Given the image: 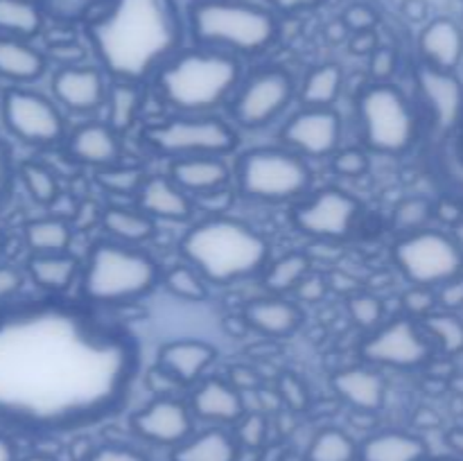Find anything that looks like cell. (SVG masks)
<instances>
[{"mask_svg": "<svg viewBox=\"0 0 463 461\" xmlns=\"http://www.w3.org/2000/svg\"><path fill=\"white\" fill-rule=\"evenodd\" d=\"M138 346L66 301L0 306V423L59 432L113 414L129 396Z\"/></svg>", "mask_w": 463, "mask_h": 461, "instance_id": "cell-1", "label": "cell"}, {"mask_svg": "<svg viewBox=\"0 0 463 461\" xmlns=\"http://www.w3.org/2000/svg\"><path fill=\"white\" fill-rule=\"evenodd\" d=\"M86 32L109 75L136 84L156 75L184 43L176 0H107Z\"/></svg>", "mask_w": 463, "mask_h": 461, "instance_id": "cell-2", "label": "cell"}, {"mask_svg": "<svg viewBox=\"0 0 463 461\" xmlns=\"http://www.w3.org/2000/svg\"><path fill=\"white\" fill-rule=\"evenodd\" d=\"M242 84V66L238 57L224 50L197 48L179 50L156 72V86L163 102L179 113L203 116L222 107Z\"/></svg>", "mask_w": 463, "mask_h": 461, "instance_id": "cell-3", "label": "cell"}, {"mask_svg": "<svg viewBox=\"0 0 463 461\" xmlns=\"http://www.w3.org/2000/svg\"><path fill=\"white\" fill-rule=\"evenodd\" d=\"M181 253L208 283L226 285L265 269L269 244L258 230L231 217H208L190 226Z\"/></svg>", "mask_w": 463, "mask_h": 461, "instance_id": "cell-4", "label": "cell"}, {"mask_svg": "<svg viewBox=\"0 0 463 461\" xmlns=\"http://www.w3.org/2000/svg\"><path fill=\"white\" fill-rule=\"evenodd\" d=\"M188 27L197 45L231 54H258L279 36L274 14L247 0H194Z\"/></svg>", "mask_w": 463, "mask_h": 461, "instance_id": "cell-5", "label": "cell"}, {"mask_svg": "<svg viewBox=\"0 0 463 461\" xmlns=\"http://www.w3.org/2000/svg\"><path fill=\"white\" fill-rule=\"evenodd\" d=\"M158 265L140 249L122 242H98L81 269V298L93 306H120L156 287Z\"/></svg>", "mask_w": 463, "mask_h": 461, "instance_id": "cell-6", "label": "cell"}, {"mask_svg": "<svg viewBox=\"0 0 463 461\" xmlns=\"http://www.w3.org/2000/svg\"><path fill=\"white\" fill-rule=\"evenodd\" d=\"M362 138L380 154H402L416 140V113L401 89L384 81L371 84L357 99Z\"/></svg>", "mask_w": 463, "mask_h": 461, "instance_id": "cell-7", "label": "cell"}, {"mask_svg": "<svg viewBox=\"0 0 463 461\" xmlns=\"http://www.w3.org/2000/svg\"><path fill=\"white\" fill-rule=\"evenodd\" d=\"M238 185L247 197L258 202H289L307 193L312 170L289 149H251L238 161Z\"/></svg>", "mask_w": 463, "mask_h": 461, "instance_id": "cell-8", "label": "cell"}, {"mask_svg": "<svg viewBox=\"0 0 463 461\" xmlns=\"http://www.w3.org/2000/svg\"><path fill=\"white\" fill-rule=\"evenodd\" d=\"M143 136L149 147L172 158H222L238 147V134L233 127L211 113H203V116L181 113L163 122H154L145 129Z\"/></svg>", "mask_w": 463, "mask_h": 461, "instance_id": "cell-9", "label": "cell"}, {"mask_svg": "<svg viewBox=\"0 0 463 461\" xmlns=\"http://www.w3.org/2000/svg\"><path fill=\"white\" fill-rule=\"evenodd\" d=\"M393 260L410 283L420 287L446 285L461 276L459 244L441 230L423 229L407 233L393 244Z\"/></svg>", "mask_w": 463, "mask_h": 461, "instance_id": "cell-10", "label": "cell"}, {"mask_svg": "<svg viewBox=\"0 0 463 461\" xmlns=\"http://www.w3.org/2000/svg\"><path fill=\"white\" fill-rule=\"evenodd\" d=\"M0 116L9 134L32 147H50L66 138V118L57 104L36 90L21 86L5 90Z\"/></svg>", "mask_w": 463, "mask_h": 461, "instance_id": "cell-11", "label": "cell"}, {"mask_svg": "<svg viewBox=\"0 0 463 461\" xmlns=\"http://www.w3.org/2000/svg\"><path fill=\"white\" fill-rule=\"evenodd\" d=\"M294 80L279 66L262 68L249 75L235 90L231 116L244 129H262L271 125L294 99Z\"/></svg>", "mask_w": 463, "mask_h": 461, "instance_id": "cell-12", "label": "cell"}, {"mask_svg": "<svg viewBox=\"0 0 463 461\" xmlns=\"http://www.w3.org/2000/svg\"><path fill=\"white\" fill-rule=\"evenodd\" d=\"M432 339L423 325L407 316L393 319L375 328V333L362 343V355L369 362L392 369H419L432 357Z\"/></svg>", "mask_w": 463, "mask_h": 461, "instance_id": "cell-13", "label": "cell"}, {"mask_svg": "<svg viewBox=\"0 0 463 461\" xmlns=\"http://www.w3.org/2000/svg\"><path fill=\"white\" fill-rule=\"evenodd\" d=\"M360 203L355 197L337 188H326L297 206L294 224L306 235L321 240H342L355 226Z\"/></svg>", "mask_w": 463, "mask_h": 461, "instance_id": "cell-14", "label": "cell"}, {"mask_svg": "<svg viewBox=\"0 0 463 461\" xmlns=\"http://www.w3.org/2000/svg\"><path fill=\"white\" fill-rule=\"evenodd\" d=\"M131 429L143 441L175 450L194 434V414L176 398H156L131 416Z\"/></svg>", "mask_w": 463, "mask_h": 461, "instance_id": "cell-15", "label": "cell"}, {"mask_svg": "<svg viewBox=\"0 0 463 461\" xmlns=\"http://www.w3.org/2000/svg\"><path fill=\"white\" fill-rule=\"evenodd\" d=\"M285 145L303 156H330L342 138V118L333 107H303L283 127Z\"/></svg>", "mask_w": 463, "mask_h": 461, "instance_id": "cell-16", "label": "cell"}, {"mask_svg": "<svg viewBox=\"0 0 463 461\" xmlns=\"http://www.w3.org/2000/svg\"><path fill=\"white\" fill-rule=\"evenodd\" d=\"M416 86L439 131H452L463 122V86L455 72L420 63Z\"/></svg>", "mask_w": 463, "mask_h": 461, "instance_id": "cell-17", "label": "cell"}, {"mask_svg": "<svg viewBox=\"0 0 463 461\" xmlns=\"http://www.w3.org/2000/svg\"><path fill=\"white\" fill-rule=\"evenodd\" d=\"M52 93L72 113H93L107 104L109 86L102 71L93 66H61L52 75Z\"/></svg>", "mask_w": 463, "mask_h": 461, "instance_id": "cell-18", "label": "cell"}, {"mask_svg": "<svg viewBox=\"0 0 463 461\" xmlns=\"http://www.w3.org/2000/svg\"><path fill=\"white\" fill-rule=\"evenodd\" d=\"M66 149L75 161L102 167L118 165L122 154L120 134L109 122H84L66 138Z\"/></svg>", "mask_w": 463, "mask_h": 461, "instance_id": "cell-19", "label": "cell"}, {"mask_svg": "<svg viewBox=\"0 0 463 461\" xmlns=\"http://www.w3.org/2000/svg\"><path fill=\"white\" fill-rule=\"evenodd\" d=\"M217 351L202 339H175L158 348V366L167 378L193 384L203 378L215 362Z\"/></svg>", "mask_w": 463, "mask_h": 461, "instance_id": "cell-20", "label": "cell"}, {"mask_svg": "<svg viewBox=\"0 0 463 461\" xmlns=\"http://www.w3.org/2000/svg\"><path fill=\"white\" fill-rule=\"evenodd\" d=\"M190 409L206 423L235 425L244 416V400L233 384L220 378H206L199 380L193 391Z\"/></svg>", "mask_w": 463, "mask_h": 461, "instance_id": "cell-21", "label": "cell"}, {"mask_svg": "<svg viewBox=\"0 0 463 461\" xmlns=\"http://www.w3.org/2000/svg\"><path fill=\"white\" fill-rule=\"evenodd\" d=\"M170 179L181 190L193 194H215L229 185L231 170L220 156L175 158L170 165Z\"/></svg>", "mask_w": 463, "mask_h": 461, "instance_id": "cell-22", "label": "cell"}, {"mask_svg": "<svg viewBox=\"0 0 463 461\" xmlns=\"http://www.w3.org/2000/svg\"><path fill=\"white\" fill-rule=\"evenodd\" d=\"M419 52L428 66L455 72L463 59V30L459 23L452 18H434L428 23L419 36Z\"/></svg>", "mask_w": 463, "mask_h": 461, "instance_id": "cell-23", "label": "cell"}, {"mask_svg": "<svg viewBox=\"0 0 463 461\" xmlns=\"http://www.w3.org/2000/svg\"><path fill=\"white\" fill-rule=\"evenodd\" d=\"M140 211L154 220L185 221L193 217L194 203L185 190H181L170 176H149L138 190Z\"/></svg>", "mask_w": 463, "mask_h": 461, "instance_id": "cell-24", "label": "cell"}, {"mask_svg": "<svg viewBox=\"0 0 463 461\" xmlns=\"http://www.w3.org/2000/svg\"><path fill=\"white\" fill-rule=\"evenodd\" d=\"M333 389L339 398L360 411H375L384 405L387 384L383 375L364 366H351L333 375Z\"/></svg>", "mask_w": 463, "mask_h": 461, "instance_id": "cell-25", "label": "cell"}, {"mask_svg": "<svg viewBox=\"0 0 463 461\" xmlns=\"http://www.w3.org/2000/svg\"><path fill=\"white\" fill-rule=\"evenodd\" d=\"M430 447L419 434L384 429L362 441L357 461H428Z\"/></svg>", "mask_w": 463, "mask_h": 461, "instance_id": "cell-26", "label": "cell"}, {"mask_svg": "<svg viewBox=\"0 0 463 461\" xmlns=\"http://www.w3.org/2000/svg\"><path fill=\"white\" fill-rule=\"evenodd\" d=\"M244 321L249 328L267 334V337H288L301 325L303 315L297 303L280 296L258 298L244 310Z\"/></svg>", "mask_w": 463, "mask_h": 461, "instance_id": "cell-27", "label": "cell"}, {"mask_svg": "<svg viewBox=\"0 0 463 461\" xmlns=\"http://www.w3.org/2000/svg\"><path fill=\"white\" fill-rule=\"evenodd\" d=\"M48 59L25 39L0 34V77L14 84H30L43 77Z\"/></svg>", "mask_w": 463, "mask_h": 461, "instance_id": "cell-28", "label": "cell"}, {"mask_svg": "<svg viewBox=\"0 0 463 461\" xmlns=\"http://www.w3.org/2000/svg\"><path fill=\"white\" fill-rule=\"evenodd\" d=\"M240 443L233 432L222 425L193 434L172 450V461H238Z\"/></svg>", "mask_w": 463, "mask_h": 461, "instance_id": "cell-29", "label": "cell"}, {"mask_svg": "<svg viewBox=\"0 0 463 461\" xmlns=\"http://www.w3.org/2000/svg\"><path fill=\"white\" fill-rule=\"evenodd\" d=\"M30 278L48 292H66L81 276L80 260L71 253H32L27 260Z\"/></svg>", "mask_w": 463, "mask_h": 461, "instance_id": "cell-30", "label": "cell"}, {"mask_svg": "<svg viewBox=\"0 0 463 461\" xmlns=\"http://www.w3.org/2000/svg\"><path fill=\"white\" fill-rule=\"evenodd\" d=\"M102 226L113 240L122 244H140L147 242L149 238L156 230L154 224V217H149L147 212H143L140 208H122V206H111L104 211L102 215Z\"/></svg>", "mask_w": 463, "mask_h": 461, "instance_id": "cell-31", "label": "cell"}, {"mask_svg": "<svg viewBox=\"0 0 463 461\" xmlns=\"http://www.w3.org/2000/svg\"><path fill=\"white\" fill-rule=\"evenodd\" d=\"M344 72L337 63H321L303 80L298 99L303 107H333L342 93Z\"/></svg>", "mask_w": 463, "mask_h": 461, "instance_id": "cell-32", "label": "cell"}, {"mask_svg": "<svg viewBox=\"0 0 463 461\" xmlns=\"http://www.w3.org/2000/svg\"><path fill=\"white\" fill-rule=\"evenodd\" d=\"M43 27V9L36 0H0V34L32 39Z\"/></svg>", "mask_w": 463, "mask_h": 461, "instance_id": "cell-33", "label": "cell"}, {"mask_svg": "<svg viewBox=\"0 0 463 461\" xmlns=\"http://www.w3.org/2000/svg\"><path fill=\"white\" fill-rule=\"evenodd\" d=\"M23 238L32 253H66L71 247V226L59 217H39L27 221Z\"/></svg>", "mask_w": 463, "mask_h": 461, "instance_id": "cell-34", "label": "cell"}, {"mask_svg": "<svg viewBox=\"0 0 463 461\" xmlns=\"http://www.w3.org/2000/svg\"><path fill=\"white\" fill-rule=\"evenodd\" d=\"M107 108L109 125L120 134V131L129 129L138 118L140 108H143V90L138 89L136 81H116L113 86H109Z\"/></svg>", "mask_w": 463, "mask_h": 461, "instance_id": "cell-35", "label": "cell"}, {"mask_svg": "<svg viewBox=\"0 0 463 461\" xmlns=\"http://www.w3.org/2000/svg\"><path fill=\"white\" fill-rule=\"evenodd\" d=\"M360 446L351 434L337 428H326L315 434L306 452L307 461H357Z\"/></svg>", "mask_w": 463, "mask_h": 461, "instance_id": "cell-36", "label": "cell"}, {"mask_svg": "<svg viewBox=\"0 0 463 461\" xmlns=\"http://www.w3.org/2000/svg\"><path fill=\"white\" fill-rule=\"evenodd\" d=\"M423 330L443 353L457 355L463 351V321L452 312H430L420 321Z\"/></svg>", "mask_w": 463, "mask_h": 461, "instance_id": "cell-37", "label": "cell"}, {"mask_svg": "<svg viewBox=\"0 0 463 461\" xmlns=\"http://www.w3.org/2000/svg\"><path fill=\"white\" fill-rule=\"evenodd\" d=\"M307 267H310V260H307L306 253H288V256L279 258V260L267 269L265 287L274 294L289 292V289H294L297 285L303 283V278H306L307 274Z\"/></svg>", "mask_w": 463, "mask_h": 461, "instance_id": "cell-38", "label": "cell"}, {"mask_svg": "<svg viewBox=\"0 0 463 461\" xmlns=\"http://www.w3.org/2000/svg\"><path fill=\"white\" fill-rule=\"evenodd\" d=\"M18 176H21L23 185H25L27 194L34 199L41 206H50L57 202L59 197V181L50 167L41 165V163L27 161L18 167Z\"/></svg>", "mask_w": 463, "mask_h": 461, "instance_id": "cell-39", "label": "cell"}, {"mask_svg": "<svg viewBox=\"0 0 463 461\" xmlns=\"http://www.w3.org/2000/svg\"><path fill=\"white\" fill-rule=\"evenodd\" d=\"M167 292L184 301H203L208 296L206 278L193 265H175L163 276Z\"/></svg>", "mask_w": 463, "mask_h": 461, "instance_id": "cell-40", "label": "cell"}, {"mask_svg": "<svg viewBox=\"0 0 463 461\" xmlns=\"http://www.w3.org/2000/svg\"><path fill=\"white\" fill-rule=\"evenodd\" d=\"M432 217V203L425 197H411L398 203L393 208V229L401 230L402 235L423 230L428 220Z\"/></svg>", "mask_w": 463, "mask_h": 461, "instance_id": "cell-41", "label": "cell"}, {"mask_svg": "<svg viewBox=\"0 0 463 461\" xmlns=\"http://www.w3.org/2000/svg\"><path fill=\"white\" fill-rule=\"evenodd\" d=\"M98 183L113 194H138L145 183V174L138 167L111 165L98 172Z\"/></svg>", "mask_w": 463, "mask_h": 461, "instance_id": "cell-42", "label": "cell"}, {"mask_svg": "<svg viewBox=\"0 0 463 461\" xmlns=\"http://www.w3.org/2000/svg\"><path fill=\"white\" fill-rule=\"evenodd\" d=\"M348 312H351L353 321L362 328H380L384 319L383 301L371 294H357L348 301Z\"/></svg>", "mask_w": 463, "mask_h": 461, "instance_id": "cell-43", "label": "cell"}, {"mask_svg": "<svg viewBox=\"0 0 463 461\" xmlns=\"http://www.w3.org/2000/svg\"><path fill=\"white\" fill-rule=\"evenodd\" d=\"M333 170L337 174L348 176V179H355V176L366 174V170H369V156L362 149L355 147L342 149V152H335Z\"/></svg>", "mask_w": 463, "mask_h": 461, "instance_id": "cell-44", "label": "cell"}, {"mask_svg": "<svg viewBox=\"0 0 463 461\" xmlns=\"http://www.w3.org/2000/svg\"><path fill=\"white\" fill-rule=\"evenodd\" d=\"M238 429H235V438L240 446L244 447H260L267 437V423L260 414H244L238 420Z\"/></svg>", "mask_w": 463, "mask_h": 461, "instance_id": "cell-45", "label": "cell"}, {"mask_svg": "<svg viewBox=\"0 0 463 461\" xmlns=\"http://www.w3.org/2000/svg\"><path fill=\"white\" fill-rule=\"evenodd\" d=\"M279 391L283 396L285 405L294 411H303L310 402V396H307V387L292 373H285L279 382Z\"/></svg>", "mask_w": 463, "mask_h": 461, "instance_id": "cell-46", "label": "cell"}, {"mask_svg": "<svg viewBox=\"0 0 463 461\" xmlns=\"http://www.w3.org/2000/svg\"><path fill=\"white\" fill-rule=\"evenodd\" d=\"M342 23L346 30L353 32V34H362V32L373 30L375 23H378V14H375L369 5L357 3V5H351V7L344 12Z\"/></svg>", "mask_w": 463, "mask_h": 461, "instance_id": "cell-47", "label": "cell"}, {"mask_svg": "<svg viewBox=\"0 0 463 461\" xmlns=\"http://www.w3.org/2000/svg\"><path fill=\"white\" fill-rule=\"evenodd\" d=\"M86 461H149L147 455L131 446H120V443H107L90 452Z\"/></svg>", "mask_w": 463, "mask_h": 461, "instance_id": "cell-48", "label": "cell"}, {"mask_svg": "<svg viewBox=\"0 0 463 461\" xmlns=\"http://www.w3.org/2000/svg\"><path fill=\"white\" fill-rule=\"evenodd\" d=\"M369 68H371V77H373L378 84H384V81L396 72L398 54L393 52L392 48H375L373 52H371Z\"/></svg>", "mask_w": 463, "mask_h": 461, "instance_id": "cell-49", "label": "cell"}, {"mask_svg": "<svg viewBox=\"0 0 463 461\" xmlns=\"http://www.w3.org/2000/svg\"><path fill=\"white\" fill-rule=\"evenodd\" d=\"M405 303V310L414 316H428L434 307V294L430 292V287H420V285H414V289L405 294L402 298Z\"/></svg>", "mask_w": 463, "mask_h": 461, "instance_id": "cell-50", "label": "cell"}, {"mask_svg": "<svg viewBox=\"0 0 463 461\" xmlns=\"http://www.w3.org/2000/svg\"><path fill=\"white\" fill-rule=\"evenodd\" d=\"M12 181H14V163L12 152H9L7 143L0 136V206L7 202L9 193H12Z\"/></svg>", "mask_w": 463, "mask_h": 461, "instance_id": "cell-51", "label": "cell"}, {"mask_svg": "<svg viewBox=\"0 0 463 461\" xmlns=\"http://www.w3.org/2000/svg\"><path fill=\"white\" fill-rule=\"evenodd\" d=\"M23 274L12 265H0V303L12 301L14 294L21 289Z\"/></svg>", "mask_w": 463, "mask_h": 461, "instance_id": "cell-52", "label": "cell"}, {"mask_svg": "<svg viewBox=\"0 0 463 461\" xmlns=\"http://www.w3.org/2000/svg\"><path fill=\"white\" fill-rule=\"evenodd\" d=\"M41 3L61 16H77V14L89 12L93 5L102 3V0H41Z\"/></svg>", "mask_w": 463, "mask_h": 461, "instance_id": "cell-53", "label": "cell"}, {"mask_svg": "<svg viewBox=\"0 0 463 461\" xmlns=\"http://www.w3.org/2000/svg\"><path fill=\"white\" fill-rule=\"evenodd\" d=\"M439 301L446 307L455 310V307L463 306V278H452L450 283L441 285V294H439Z\"/></svg>", "mask_w": 463, "mask_h": 461, "instance_id": "cell-54", "label": "cell"}, {"mask_svg": "<svg viewBox=\"0 0 463 461\" xmlns=\"http://www.w3.org/2000/svg\"><path fill=\"white\" fill-rule=\"evenodd\" d=\"M267 3H269L274 9H279V12L292 14V12H301V9L317 7L321 0H267Z\"/></svg>", "mask_w": 463, "mask_h": 461, "instance_id": "cell-55", "label": "cell"}, {"mask_svg": "<svg viewBox=\"0 0 463 461\" xmlns=\"http://www.w3.org/2000/svg\"><path fill=\"white\" fill-rule=\"evenodd\" d=\"M446 443L450 447L452 456L463 461V428H452L450 432L446 434Z\"/></svg>", "mask_w": 463, "mask_h": 461, "instance_id": "cell-56", "label": "cell"}, {"mask_svg": "<svg viewBox=\"0 0 463 461\" xmlns=\"http://www.w3.org/2000/svg\"><path fill=\"white\" fill-rule=\"evenodd\" d=\"M0 461H18L16 446L12 438L3 437V434H0Z\"/></svg>", "mask_w": 463, "mask_h": 461, "instance_id": "cell-57", "label": "cell"}, {"mask_svg": "<svg viewBox=\"0 0 463 461\" xmlns=\"http://www.w3.org/2000/svg\"><path fill=\"white\" fill-rule=\"evenodd\" d=\"M23 461H57V459L50 455H30V456H25Z\"/></svg>", "mask_w": 463, "mask_h": 461, "instance_id": "cell-58", "label": "cell"}, {"mask_svg": "<svg viewBox=\"0 0 463 461\" xmlns=\"http://www.w3.org/2000/svg\"><path fill=\"white\" fill-rule=\"evenodd\" d=\"M428 461H459L457 456H430Z\"/></svg>", "mask_w": 463, "mask_h": 461, "instance_id": "cell-59", "label": "cell"}, {"mask_svg": "<svg viewBox=\"0 0 463 461\" xmlns=\"http://www.w3.org/2000/svg\"><path fill=\"white\" fill-rule=\"evenodd\" d=\"M5 244H7V240H5V233L0 230V256H3V251H5Z\"/></svg>", "mask_w": 463, "mask_h": 461, "instance_id": "cell-60", "label": "cell"}, {"mask_svg": "<svg viewBox=\"0 0 463 461\" xmlns=\"http://www.w3.org/2000/svg\"><path fill=\"white\" fill-rule=\"evenodd\" d=\"M461 149H463V122H461Z\"/></svg>", "mask_w": 463, "mask_h": 461, "instance_id": "cell-61", "label": "cell"}]
</instances>
